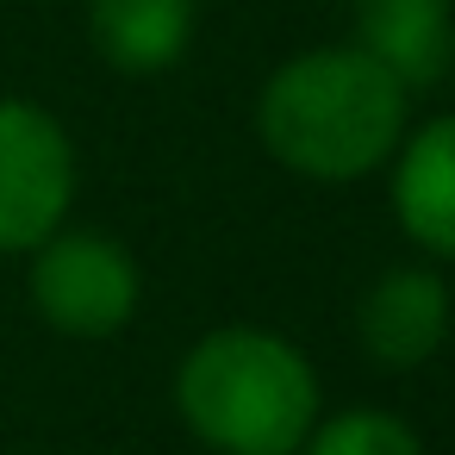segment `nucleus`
I'll list each match as a JSON object with an SVG mask.
<instances>
[{
	"mask_svg": "<svg viewBox=\"0 0 455 455\" xmlns=\"http://www.w3.org/2000/svg\"><path fill=\"white\" fill-rule=\"evenodd\" d=\"M449 331H455V299L430 262H399V268L374 275L355 299V343L387 374L424 368L449 343Z\"/></svg>",
	"mask_w": 455,
	"mask_h": 455,
	"instance_id": "nucleus-5",
	"label": "nucleus"
},
{
	"mask_svg": "<svg viewBox=\"0 0 455 455\" xmlns=\"http://www.w3.org/2000/svg\"><path fill=\"white\" fill-rule=\"evenodd\" d=\"M349 44L424 94L455 69V0H349Z\"/></svg>",
	"mask_w": 455,
	"mask_h": 455,
	"instance_id": "nucleus-7",
	"label": "nucleus"
},
{
	"mask_svg": "<svg viewBox=\"0 0 455 455\" xmlns=\"http://www.w3.org/2000/svg\"><path fill=\"white\" fill-rule=\"evenodd\" d=\"M293 455H424V436L387 405H343L318 411V424Z\"/></svg>",
	"mask_w": 455,
	"mask_h": 455,
	"instance_id": "nucleus-9",
	"label": "nucleus"
},
{
	"mask_svg": "<svg viewBox=\"0 0 455 455\" xmlns=\"http://www.w3.org/2000/svg\"><path fill=\"white\" fill-rule=\"evenodd\" d=\"M411 132V94L355 44L293 51L256 94V144L299 181L349 188L393 163Z\"/></svg>",
	"mask_w": 455,
	"mask_h": 455,
	"instance_id": "nucleus-1",
	"label": "nucleus"
},
{
	"mask_svg": "<svg viewBox=\"0 0 455 455\" xmlns=\"http://www.w3.org/2000/svg\"><path fill=\"white\" fill-rule=\"evenodd\" d=\"M76 181L69 125L26 94H0V256H32L51 231H63Z\"/></svg>",
	"mask_w": 455,
	"mask_h": 455,
	"instance_id": "nucleus-4",
	"label": "nucleus"
},
{
	"mask_svg": "<svg viewBox=\"0 0 455 455\" xmlns=\"http://www.w3.org/2000/svg\"><path fill=\"white\" fill-rule=\"evenodd\" d=\"M26 293H32V312L57 337L100 343V337H119L138 318L144 275H138V256L119 237L63 225L26 256Z\"/></svg>",
	"mask_w": 455,
	"mask_h": 455,
	"instance_id": "nucleus-3",
	"label": "nucleus"
},
{
	"mask_svg": "<svg viewBox=\"0 0 455 455\" xmlns=\"http://www.w3.org/2000/svg\"><path fill=\"white\" fill-rule=\"evenodd\" d=\"M393 225L430 262H455V113L411 125L387 163Z\"/></svg>",
	"mask_w": 455,
	"mask_h": 455,
	"instance_id": "nucleus-6",
	"label": "nucleus"
},
{
	"mask_svg": "<svg viewBox=\"0 0 455 455\" xmlns=\"http://www.w3.org/2000/svg\"><path fill=\"white\" fill-rule=\"evenodd\" d=\"M194 0H88V44L119 76H163L194 44Z\"/></svg>",
	"mask_w": 455,
	"mask_h": 455,
	"instance_id": "nucleus-8",
	"label": "nucleus"
},
{
	"mask_svg": "<svg viewBox=\"0 0 455 455\" xmlns=\"http://www.w3.org/2000/svg\"><path fill=\"white\" fill-rule=\"evenodd\" d=\"M318 368L262 324H219L175 368V411L212 455H293L318 424Z\"/></svg>",
	"mask_w": 455,
	"mask_h": 455,
	"instance_id": "nucleus-2",
	"label": "nucleus"
}]
</instances>
